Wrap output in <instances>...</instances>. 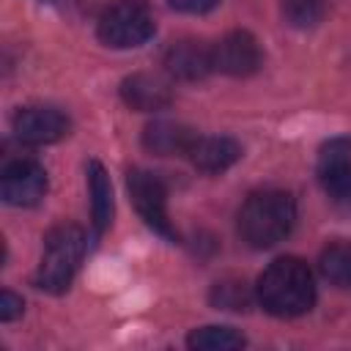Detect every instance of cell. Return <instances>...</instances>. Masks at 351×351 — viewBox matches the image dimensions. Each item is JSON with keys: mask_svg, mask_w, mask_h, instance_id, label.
Here are the masks:
<instances>
[{"mask_svg": "<svg viewBox=\"0 0 351 351\" xmlns=\"http://www.w3.org/2000/svg\"><path fill=\"white\" fill-rule=\"evenodd\" d=\"M255 296L261 307L277 318L304 315L315 304V280L302 258L282 255L271 261L258 277Z\"/></svg>", "mask_w": 351, "mask_h": 351, "instance_id": "6da1fadb", "label": "cell"}, {"mask_svg": "<svg viewBox=\"0 0 351 351\" xmlns=\"http://www.w3.org/2000/svg\"><path fill=\"white\" fill-rule=\"evenodd\" d=\"M296 222V200L291 192L282 189H263L252 192L239 214H236V230L241 241L252 250H269L280 244Z\"/></svg>", "mask_w": 351, "mask_h": 351, "instance_id": "7a4b0ae2", "label": "cell"}, {"mask_svg": "<svg viewBox=\"0 0 351 351\" xmlns=\"http://www.w3.org/2000/svg\"><path fill=\"white\" fill-rule=\"evenodd\" d=\"M88 250V236L74 222H58L44 236V252L33 274V285L47 293H63Z\"/></svg>", "mask_w": 351, "mask_h": 351, "instance_id": "3957f363", "label": "cell"}, {"mask_svg": "<svg viewBox=\"0 0 351 351\" xmlns=\"http://www.w3.org/2000/svg\"><path fill=\"white\" fill-rule=\"evenodd\" d=\"M156 30L154 14L143 0H115L99 16V38L112 49H132L145 44Z\"/></svg>", "mask_w": 351, "mask_h": 351, "instance_id": "277c9868", "label": "cell"}, {"mask_svg": "<svg viewBox=\"0 0 351 351\" xmlns=\"http://www.w3.org/2000/svg\"><path fill=\"white\" fill-rule=\"evenodd\" d=\"M126 186H129V197L140 214V219L159 233L167 241H178V230L173 228L170 217H167V186L165 181L143 167H129L126 173Z\"/></svg>", "mask_w": 351, "mask_h": 351, "instance_id": "5b68a950", "label": "cell"}, {"mask_svg": "<svg viewBox=\"0 0 351 351\" xmlns=\"http://www.w3.org/2000/svg\"><path fill=\"white\" fill-rule=\"evenodd\" d=\"M315 173L326 197L340 208H351V140L348 137H335L321 145Z\"/></svg>", "mask_w": 351, "mask_h": 351, "instance_id": "8992f818", "label": "cell"}, {"mask_svg": "<svg viewBox=\"0 0 351 351\" xmlns=\"http://www.w3.org/2000/svg\"><path fill=\"white\" fill-rule=\"evenodd\" d=\"M11 129L22 145H49V143H58L69 134L71 121L58 107L36 104V107L16 110L11 118Z\"/></svg>", "mask_w": 351, "mask_h": 351, "instance_id": "52a82bcc", "label": "cell"}, {"mask_svg": "<svg viewBox=\"0 0 351 351\" xmlns=\"http://www.w3.org/2000/svg\"><path fill=\"white\" fill-rule=\"evenodd\" d=\"M211 60L214 71L228 77H250L261 69L263 52L258 38L250 30H230L217 44H211Z\"/></svg>", "mask_w": 351, "mask_h": 351, "instance_id": "ba28073f", "label": "cell"}, {"mask_svg": "<svg viewBox=\"0 0 351 351\" xmlns=\"http://www.w3.org/2000/svg\"><path fill=\"white\" fill-rule=\"evenodd\" d=\"M47 195V170L36 159H14L3 167L0 197L8 206L27 208Z\"/></svg>", "mask_w": 351, "mask_h": 351, "instance_id": "9c48e42d", "label": "cell"}, {"mask_svg": "<svg viewBox=\"0 0 351 351\" xmlns=\"http://www.w3.org/2000/svg\"><path fill=\"white\" fill-rule=\"evenodd\" d=\"M121 99L134 112H159L173 101V85L165 74L156 71H134L121 82Z\"/></svg>", "mask_w": 351, "mask_h": 351, "instance_id": "30bf717a", "label": "cell"}, {"mask_svg": "<svg viewBox=\"0 0 351 351\" xmlns=\"http://www.w3.org/2000/svg\"><path fill=\"white\" fill-rule=\"evenodd\" d=\"M165 71L176 80H184V82L203 80L208 71H214L211 47L197 41V38L173 41L165 52Z\"/></svg>", "mask_w": 351, "mask_h": 351, "instance_id": "8fae6325", "label": "cell"}, {"mask_svg": "<svg viewBox=\"0 0 351 351\" xmlns=\"http://www.w3.org/2000/svg\"><path fill=\"white\" fill-rule=\"evenodd\" d=\"M197 132L176 121H154L143 129V148L156 156H186Z\"/></svg>", "mask_w": 351, "mask_h": 351, "instance_id": "7c38bea8", "label": "cell"}, {"mask_svg": "<svg viewBox=\"0 0 351 351\" xmlns=\"http://www.w3.org/2000/svg\"><path fill=\"white\" fill-rule=\"evenodd\" d=\"M189 162L208 176L225 173L228 167H233L241 156V145L233 137H200L195 140V145L189 148Z\"/></svg>", "mask_w": 351, "mask_h": 351, "instance_id": "4fadbf2b", "label": "cell"}, {"mask_svg": "<svg viewBox=\"0 0 351 351\" xmlns=\"http://www.w3.org/2000/svg\"><path fill=\"white\" fill-rule=\"evenodd\" d=\"M88 192H90V217L93 228L101 233L110 228L112 214H115V200H112V184L101 162H88Z\"/></svg>", "mask_w": 351, "mask_h": 351, "instance_id": "5bb4252c", "label": "cell"}, {"mask_svg": "<svg viewBox=\"0 0 351 351\" xmlns=\"http://www.w3.org/2000/svg\"><path fill=\"white\" fill-rule=\"evenodd\" d=\"M318 269L337 288H351V239H337L321 250Z\"/></svg>", "mask_w": 351, "mask_h": 351, "instance_id": "9a60e30c", "label": "cell"}, {"mask_svg": "<svg viewBox=\"0 0 351 351\" xmlns=\"http://www.w3.org/2000/svg\"><path fill=\"white\" fill-rule=\"evenodd\" d=\"M244 335L233 326H200L192 329L186 337V346L195 351H236L244 348Z\"/></svg>", "mask_w": 351, "mask_h": 351, "instance_id": "2e32d148", "label": "cell"}, {"mask_svg": "<svg viewBox=\"0 0 351 351\" xmlns=\"http://www.w3.org/2000/svg\"><path fill=\"white\" fill-rule=\"evenodd\" d=\"M211 304L219 307V310H233V313H241L252 304V293L247 288L244 280H219L214 282L211 288Z\"/></svg>", "mask_w": 351, "mask_h": 351, "instance_id": "e0dca14e", "label": "cell"}, {"mask_svg": "<svg viewBox=\"0 0 351 351\" xmlns=\"http://www.w3.org/2000/svg\"><path fill=\"white\" fill-rule=\"evenodd\" d=\"M326 14V0H282V16L291 27H315Z\"/></svg>", "mask_w": 351, "mask_h": 351, "instance_id": "ac0fdd59", "label": "cell"}, {"mask_svg": "<svg viewBox=\"0 0 351 351\" xmlns=\"http://www.w3.org/2000/svg\"><path fill=\"white\" fill-rule=\"evenodd\" d=\"M22 310H25L22 296H16L14 291H3V293H0V321L8 324V321H14V318H19Z\"/></svg>", "mask_w": 351, "mask_h": 351, "instance_id": "d6986e66", "label": "cell"}, {"mask_svg": "<svg viewBox=\"0 0 351 351\" xmlns=\"http://www.w3.org/2000/svg\"><path fill=\"white\" fill-rule=\"evenodd\" d=\"M167 3L176 11H184V14H206L214 5H219V0H167Z\"/></svg>", "mask_w": 351, "mask_h": 351, "instance_id": "ffe728a7", "label": "cell"}]
</instances>
